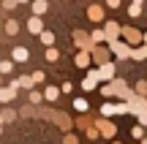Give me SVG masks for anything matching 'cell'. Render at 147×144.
<instances>
[{"instance_id": "6da1fadb", "label": "cell", "mask_w": 147, "mask_h": 144, "mask_svg": "<svg viewBox=\"0 0 147 144\" xmlns=\"http://www.w3.org/2000/svg\"><path fill=\"white\" fill-rule=\"evenodd\" d=\"M16 82H11L8 87H0V103H8V101H14V95H16Z\"/></svg>"}, {"instance_id": "7a4b0ae2", "label": "cell", "mask_w": 147, "mask_h": 144, "mask_svg": "<svg viewBox=\"0 0 147 144\" xmlns=\"http://www.w3.org/2000/svg\"><path fill=\"white\" fill-rule=\"evenodd\" d=\"M27 30H30L33 35H41V33H44V22H41V16H30V22H27Z\"/></svg>"}, {"instance_id": "3957f363", "label": "cell", "mask_w": 147, "mask_h": 144, "mask_svg": "<svg viewBox=\"0 0 147 144\" xmlns=\"http://www.w3.org/2000/svg\"><path fill=\"white\" fill-rule=\"evenodd\" d=\"M11 57H14V63H27V57H30V52H27L25 46H16Z\"/></svg>"}, {"instance_id": "277c9868", "label": "cell", "mask_w": 147, "mask_h": 144, "mask_svg": "<svg viewBox=\"0 0 147 144\" xmlns=\"http://www.w3.org/2000/svg\"><path fill=\"white\" fill-rule=\"evenodd\" d=\"M112 52H115L117 57H128V54H131V52H128V46H125V44H120V41H112Z\"/></svg>"}, {"instance_id": "5b68a950", "label": "cell", "mask_w": 147, "mask_h": 144, "mask_svg": "<svg viewBox=\"0 0 147 144\" xmlns=\"http://www.w3.org/2000/svg\"><path fill=\"white\" fill-rule=\"evenodd\" d=\"M115 76V65H109V63H104L98 68V79H112Z\"/></svg>"}, {"instance_id": "8992f818", "label": "cell", "mask_w": 147, "mask_h": 144, "mask_svg": "<svg viewBox=\"0 0 147 144\" xmlns=\"http://www.w3.org/2000/svg\"><path fill=\"white\" fill-rule=\"evenodd\" d=\"M87 16H90L93 22H101V19H104V8H101V5H90Z\"/></svg>"}, {"instance_id": "52a82bcc", "label": "cell", "mask_w": 147, "mask_h": 144, "mask_svg": "<svg viewBox=\"0 0 147 144\" xmlns=\"http://www.w3.org/2000/svg\"><path fill=\"white\" fill-rule=\"evenodd\" d=\"M95 82H98V71H90V74H87V79L82 82V87H84V90H93V87H95Z\"/></svg>"}, {"instance_id": "ba28073f", "label": "cell", "mask_w": 147, "mask_h": 144, "mask_svg": "<svg viewBox=\"0 0 147 144\" xmlns=\"http://www.w3.org/2000/svg\"><path fill=\"white\" fill-rule=\"evenodd\" d=\"M47 11V0H33V16H41Z\"/></svg>"}, {"instance_id": "9c48e42d", "label": "cell", "mask_w": 147, "mask_h": 144, "mask_svg": "<svg viewBox=\"0 0 147 144\" xmlns=\"http://www.w3.org/2000/svg\"><path fill=\"white\" fill-rule=\"evenodd\" d=\"M74 41H76V46H82V49H90V41H87V38H84V33H74Z\"/></svg>"}, {"instance_id": "30bf717a", "label": "cell", "mask_w": 147, "mask_h": 144, "mask_svg": "<svg viewBox=\"0 0 147 144\" xmlns=\"http://www.w3.org/2000/svg\"><path fill=\"white\" fill-rule=\"evenodd\" d=\"M74 63H76L79 68H87V63H90V54H87V52H79V54H76V60H74Z\"/></svg>"}, {"instance_id": "8fae6325", "label": "cell", "mask_w": 147, "mask_h": 144, "mask_svg": "<svg viewBox=\"0 0 147 144\" xmlns=\"http://www.w3.org/2000/svg\"><path fill=\"white\" fill-rule=\"evenodd\" d=\"M101 114H104V117H109V114H117V106H115V103H104V106H101Z\"/></svg>"}, {"instance_id": "7c38bea8", "label": "cell", "mask_w": 147, "mask_h": 144, "mask_svg": "<svg viewBox=\"0 0 147 144\" xmlns=\"http://www.w3.org/2000/svg\"><path fill=\"white\" fill-rule=\"evenodd\" d=\"M5 33H8V35H16V33H19V25H16L14 19H11V22H5Z\"/></svg>"}, {"instance_id": "4fadbf2b", "label": "cell", "mask_w": 147, "mask_h": 144, "mask_svg": "<svg viewBox=\"0 0 147 144\" xmlns=\"http://www.w3.org/2000/svg\"><path fill=\"white\" fill-rule=\"evenodd\" d=\"M44 98H47V101H57V87H47Z\"/></svg>"}, {"instance_id": "5bb4252c", "label": "cell", "mask_w": 147, "mask_h": 144, "mask_svg": "<svg viewBox=\"0 0 147 144\" xmlns=\"http://www.w3.org/2000/svg\"><path fill=\"white\" fill-rule=\"evenodd\" d=\"M74 109H76V112H87V101H84V98H76V101H74Z\"/></svg>"}, {"instance_id": "9a60e30c", "label": "cell", "mask_w": 147, "mask_h": 144, "mask_svg": "<svg viewBox=\"0 0 147 144\" xmlns=\"http://www.w3.org/2000/svg\"><path fill=\"white\" fill-rule=\"evenodd\" d=\"M16 84L19 87H33L36 82H33V76H22V79H16Z\"/></svg>"}, {"instance_id": "2e32d148", "label": "cell", "mask_w": 147, "mask_h": 144, "mask_svg": "<svg viewBox=\"0 0 147 144\" xmlns=\"http://www.w3.org/2000/svg\"><path fill=\"white\" fill-rule=\"evenodd\" d=\"M41 41L47 44V46H52V44H55V35H52L49 30H44V33H41Z\"/></svg>"}, {"instance_id": "e0dca14e", "label": "cell", "mask_w": 147, "mask_h": 144, "mask_svg": "<svg viewBox=\"0 0 147 144\" xmlns=\"http://www.w3.org/2000/svg\"><path fill=\"white\" fill-rule=\"evenodd\" d=\"M57 57H60V52H57L55 46H49V49H47V60H49V63H55Z\"/></svg>"}, {"instance_id": "ac0fdd59", "label": "cell", "mask_w": 147, "mask_h": 144, "mask_svg": "<svg viewBox=\"0 0 147 144\" xmlns=\"http://www.w3.org/2000/svg\"><path fill=\"white\" fill-rule=\"evenodd\" d=\"M11 68H14V63H11V60H5V63H0V74H11Z\"/></svg>"}, {"instance_id": "d6986e66", "label": "cell", "mask_w": 147, "mask_h": 144, "mask_svg": "<svg viewBox=\"0 0 147 144\" xmlns=\"http://www.w3.org/2000/svg\"><path fill=\"white\" fill-rule=\"evenodd\" d=\"M95 60H98V63H101V65H104V63H106V52H104V49H95Z\"/></svg>"}, {"instance_id": "ffe728a7", "label": "cell", "mask_w": 147, "mask_h": 144, "mask_svg": "<svg viewBox=\"0 0 147 144\" xmlns=\"http://www.w3.org/2000/svg\"><path fill=\"white\" fill-rule=\"evenodd\" d=\"M128 14H131V16H139V14H142V5H139V3H134L131 8H128Z\"/></svg>"}, {"instance_id": "44dd1931", "label": "cell", "mask_w": 147, "mask_h": 144, "mask_svg": "<svg viewBox=\"0 0 147 144\" xmlns=\"http://www.w3.org/2000/svg\"><path fill=\"white\" fill-rule=\"evenodd\" d=\"M101 133H104V136H112V133H115V128H112L109 123H104V125H101Z\"/></svg>"}, {"instance_id": "7402d4cb", "label": "cell", "mask_w": 147, "mask_h": 144, "mask_svg": "<svg viewBox=\"0 0 147 144\" xmlns=\"http://www.w3.org/2000/svg\"><path fill=\"white\" fill-rule=\"evenodd\" d=\"M44 101V95H41V92H36V90H33L30 92V103H41Z\"/></svg>"}, {"instance_id": "603a6c76", "label": "cell", "mask_w": 147, "mask_h": 144, "mask_svg": "<svg viewBox=\"0 0 147 144\" xmlns=\"http://www.w3.org/2000/svg\"><path fill=\"white\" fill-rule=\"evenodd\" d=\"M117 35V25H109L106 27V38H115Z\"/></svg>"}, {"instance_id": "cb8c5ba5", "label": "cell", "mask_w": 147, "mask_h": 144, "mask_svg": "<svg viewBox=\"0 0 147 144\" xmlns=\"http://www.w3.org/2000/svg\"><path fill=\"white\" fill-rule=\"evenodd\" d=\"M125 35H128V41H139V33L136 30H125Z\"/></svg>"}, {"instance_id": "d4e9b609", "label": "cell", "mask_w": 147, "mask_h": 144, "mask_svg": "<svg viewBox=\"0 0 147 144\" xmlns=\"http://www.w3.org/2000/svg\"><path fill=\"white\" fill-rule=\"evenodd\" d=\"M104 38H106V33H101V30L93 33V41H104Z\"/></svg>"}, {"instance_id": "484cf974", "label": "cell", "mask_w": 147, "mask_h": 144, "mask_svg": "<svg viewBox=\"0 0 147 144\" xmlns=\"http://www.w3.org/2000/svg\"><path fill=\"white\" fill-rule=\"evenodd\" d=\"M33 82H44V71H36L33 74Z\"/></svg>"}, {"instance_id": "4316f807", "label": "cell", "mask_w": 147, "mask_h": 144, "mask_svg": "<svg viewBox=\"0 0 147 144\" xmlns=\"http://www.w3.org/2000/svg\"><path fill=\"white\" fill-rule=\"evenodd\" d=\"M106 5H109V8H117V5H120V0H106Z\"/></svg>"}, {"instance_id": "83f0119b", "label": "cell", "mask_w": 147, "mask_h": 144, "mask_svg": "<svg viewBox=\"0 0 147 144\" xmlns=\"http://www.w3.org/2000/svg\"><path fill=\"white\" fill-rule=\"evenodd\" d=\"M3 5H5V8H14V5H16V0H3Z\"/></svg>"}, {"instance_id": "f1b7e54d", "label": "cell", "mask_w": 147, "mask_h": 144, "mask_svg": "<svg viewBox=\"0 0 147 144\" xmlns=\"http://www.w3.org/2000/svg\"><path fill=\"white\" fill-rule=\"evenodd\" d=\"M139 92H147V82H139Z\"/></svg>"}, {"instance_id": "f546056e", "label": "cell", "mask_w": 147, "mask_h": 144, "mask_svg": "<svg viewBox=\"0 0 147 144\" xmlns=\"http://www.w3.org/2000/svg\"><path fill=\"white\" fill-rule=\"evenodd\" d=\"M139 123H142V125H147V114H139Z\"/></svg>"}, {"instance_id": "4dcf8cb0", "label": "cell", "mask_w": 147, "mask_h": 144, "mask_svg": "<svg viewBox=\"0 0 147 144\" xmlns=\"http://www.w3.org/2000/svg\"><path fill=\"white\" fill-rule=\"evenodd\" d=\"M16 3H27V0H16Z\"/></svg>"}, {"instance_id": "1f68e13d", "label": "cell", "mask_w": 147, "mask_h": 144, "mask_svg": "<svg viewBox=\"0 0 147 144\" xmlns=\"http://www.w3.org/2000/svg\"><path fill=\"white\" fill-rule=\"evenodd\" d=\"M134 3H139V5H142V0H134Z\"/></svg>"}, {"instance_id": "d6a6232c", "label": "cell", "mask_w": 147, "mask_h": 144, "mask_svg": "<svg viewBox=\"0 0 147 144\" xmlns=\"http://www.w3.org/2000/svg\"><path fill=\"white\" fill-rule=\"evenodd\" d=\"M144 41H147V33H144Z\"/></svg>"}, {"instance_id": "836d02e7", "label": "cell", "mask_w": 147, "mask_h": 144, "mask_svg": "<svg viewBox=\"0 0 147 144\" xmlns=\"http://www.w3.org/2000/svg\"><path fill=\"white\" fill-rule=\"evenodd\" d=\"M144 144H147V141H144Z\"/></svg>"}]
</instances>
